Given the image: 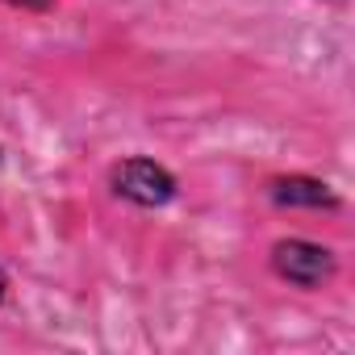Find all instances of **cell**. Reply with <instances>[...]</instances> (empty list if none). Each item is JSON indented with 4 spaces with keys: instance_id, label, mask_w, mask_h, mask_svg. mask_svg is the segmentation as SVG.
I'll return each instance as SVG.
<instances>
[{
    "instance_id": "cell-1",
    "label": "cell",
    "mask_w": 355,
    "mask_h": 355,
    "mask_svg": "<svg viewBox=\"0 0 355 355\" xmlns=\"http://www.w3.org/2000/svg\"><path fill=\"white\" fill-rule=\"evenodd\" d=\"M109 180H113L117 197H125V201H134L142 209H159V205H167L175 197V175L167 167H159L155 159H142V155L121 159Z\"/></svg>"
},
{
    "instance_id": "cell-2",
    "label": "cell",
    "mask_w": 355,
    "mask_h": 355,
    "mask_svg": "<svg viewBox=\"0 0 355 355\" xmlns=\"http://www.w3.org/2000/svg\"><path fill=\"white\" fill-rule=\"evenodd\" d=\"M272 268L280 280H288L297 288H318L334 276V251L305 243V239H280L272 247Z\"/></svg>"
},
{
    "instance_id": "cell-3",
    "label": "cell",
    "mask_w": 355,
    "mask_h": 355,
    "mask_svg": "<svg viewBox=\"0 0 355 355\" xmlns=\"http://www.w3.org/2000/svg\"><path fill=\"white\" fill-rule=\"evenodd\" d=\"M268 197L288 209H338V197L330 193V184L313 180V175H280V180L268 184Z\"/></svg>"
},
{
    "instance_id": "cell-4",
    "label": "cell",
    "mask_w": 355,
    "mask_h": 355,
    "mask_svg": "<svg viewBox=\"0 0 355 355\" xmlns=\"http://www.w3.org/2000/svg\"><path fill=\"white\" fill-rule=\"evenodd\" d=\"M9 5H21V9H51L55 0H9Z\"/></svg>"
},
{
    "instance_id": "cell-5",
    "label": "cell",
    "mask_w": 355,
    "mask_h": 355,
    "mask_svg": "<svg viewBox=\"0 0 355 355\" xmlns=\"http://www.w3.org/2000/svg\"><path fill=\"white\" fill-rule=\"evenodd\" d=\"M5 293H9V276H5V268H0V301H5Z\"/></svg>"
}]
</instances>
